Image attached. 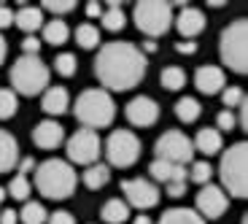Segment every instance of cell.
<instances>
[{
    "instance_id": "836d02e7",
    "label": "cell",
    "mask_w": 248,
    "mask_h": 224,
    "mask_svg": "<svg viewBox=\"0 0 248 224\" xmlns=\"http://www.w3.org/2000/svg\"><path fill=\"white\" fill-rule=\"evenodd\" d=\"M211 176H213V168L208 165V162H192V168H189V178H192L197 187L211 184Z\"/></svg>"
},
{
    "instance_id": "277c9868",
    "label": "cell",
    "mask_w": 248,
    "mask_h": 224,
    "mask_svg": "<svg viewBox=\"0 0 248 224\" xmlns=\"http://www.w3.org/2000/svg\"><path fill=\"white\" fill-rule=\"evenodd\" d=\"M221 184L224 192H230L232 197H246L248 194V144L237 141L221 157Z\"/></svg>"
},
{
    "instance_id": "8fae6325",
    "label": "cell",
    "mask_w": 248,
    "mask_h": 224,
    "mask_svg": "<svg viewBox=\"0 0 248 224\" xmlns=\"http://www.w3.org/2000/svg\"><path fill=\"white\" fill-rule=\"evenodd\" d=\"M122 192L127 197V206H135V208H154L159 203V189L149 178H124Z\"/></svg>"
},
{
    "instance_id": "f6af8a7d",
    "label": "cell",
    "mask_w": 248,
    "mask_h": 224,
    "mask_svg": "<svg viewBox=\"0 0 248 224\" xmlns=\"http://www.w3.org/2000/svg\"><path fill=\"white\" fill-rule=\"evenodd\" d=\"M16 222H19L16 211H11V208H3L0 211V224H16Z\"/></svg>"
},
{
    "instance_id": "b9f144b4",
    "label": "cell",
    "mask_w": 248,
    "mask_h": 224,
    "mask_svg": "<svg viewBox=\"0 0 248 224\" xmlns=\"http://www.w3.org/2000/svg\"><path fill=\"white\" fill-rule=\"evenodd\" d=\"M168 194H170V197H184V194H186V181H170V184H168Z\"/></svg>"
},
{
    "instance_id": "9a60e30c",
    "label": "cell",
    "mask_w": 248,
    "mask_h": 224,
    "mask_svg": "<svg viewBox=\"0 0 248 224\" xmlns=\"http://www.w3.org/2000/svg\"><path fill=\"white\" fill-rule=\"evenodd\" d=\"M224 84H227V79H224V70L216 68V65H202V68H197V73H194V87H197L202 95H216V92H221Z\"/></svg>"
},
{
    "instance_id": "1f68e13d",
    "label": "cell",
    "mask_w": 248,
    "mask_h": 224,
    "mask_svg": "<svg viewBox=\"0 0 248 224\" xmlns=\"http://www.w3.org/2000/svg\"><path fill=\"white\" fill-rule=\"evenodd\" d=\"M30 192H32V187H30V181H27V176H14L11 184H8V194H11L14 200H22V203H27Z\"/></svg>"
},
{
    "instance_id": "30bf717a",
    "label": "cell",
    "mask_w": 248,
    "mask_h": 224,
    "mask_svg": "<svg viewBox=\"0 0 248 224\" xmlns=\"http://www.w3.org/2000/svg\"><path fill=\"white\" fill-rule=\"evenodd\" d=\"M65 151H68L70 162H76V165H87L89 168V165H94L97 157L103 154V141H100V135L94 130L81 127V130H76L73 135H70Z\"/></svg>"
},
{
    "instance_id": "4dcf8cb0",
    "label": "cell",
    "mask_w": 248,
    "mask_h": 224,
    "mask_svg": "<svg viewBox=\"0 0 248 224\" xmlns=\"http://www.w3.org/2000/svg\"><path fill=\"white\" fill-rule=\"evenodd\" d=\"M19 108V100H16V92L14 89H0V119H11Z\"/></svg>"
},
{
    "instance_id": "7bdbcfd3",
    "label": "cell",
    "mask_w": 248,
    "mask_h": 224,
    "mask_svg": "<svg viewBox=\"0 0 248 224\" xmlns=\"http://www.w3.org/2000/svg\"><path fill=\"white\" fill-rule=\"evenodd\" d=\"M35 165H38V162L32 160V157H25V160H19V162H16V168H19V176H27V173H30V170H35Z\"/></svg>"
},
{
    "instance_id": "7c38bea8",
    "label": "cell",
    "mask_w": 248,
    "mask_h": 224,
    "mask_svg": "<svg viewBox=\"0 0 248 224\" xmlns=\"http://www.w3.org/2000/svg\"><path fill=\"white\" fill-rule=\"evenodd\" d=\"M194 203H197L200 216H208V219L224 216L227 208H230V197H227V192H221V187H216V184H205V187H200Z\"/></svg>"
},
{
    "instance_id": "681fc988",
    "label": "cell",
    "mask_w": 248,
    "mask_h": 224,
    "mask_svg": "<svg viewBox=\"0 0 248 224\" xmlns=\"http://www.w3.org/2000/svg\"><path fill=\"white\" fill-rule=\"evenodd\" d=\"M135 224H151L149 216H135Z\"/></svg>"
},
{
    "instance_id": "ee69618b",
    "label": "cell",
    "mask_w": 248,
    "mask_h": 224,
    "mask_svg": "<svg viewBox=\"0 0 248 224\" xmlns=\"http://www.w3.org/2000/svg\"><path fill=\"white\" fill-rule=\"evenodd\" d=\"M175 51H178V54H194V51H197V44H194V41H175Z\"/></svg>"
},
{
    "instance_id": "d6986e66",
    "label": "cell",
    "mask_w": 248,
    "mask_h": 224,
    "mask_svg": "<svg viewBox=\"0 0 248 224\" xmlns=\"http://www.w3.org/2000/svg\"><path fill=\"white\" fill-rule=\"evenodd\" d=\"M68 106H70V97H68V89L65 87H46L44 89L41 108H44L49 116H60V113H65Z\"/></svg>"
},
{
    "instance_id": "f35d334b",
    "label": "cell",
    "mask_w": 248,
    "mask_h": 224,
    "mask_svg": "<svg viewBox=\"0 0 248 224\" xmlns=\"http://www.w3.org/2000/svg\"><path fill=\"white\" fill-rule=\"evenodd\" d=\"M14 25V11L6 6V3H0V30H6V27Z\"/></svg>"
},
{
    "instance_id": "e0dca14e",
    "label": "cell",
    "mask_w": 248,
    "mask_h": 224,
    "mask_svg": "<svg viewBox=\"0 0 248 224\" xmlns=\"http://www.w3.org/2000/svg\"><path fill=\"white\" fill-rule=\"evenodd\" d=\"M14 25L19 27L22 32H27V35H32L35 30H41L44 27V11L38 6H22L14 11Z\"/></svg>"
},
{
    "instance_id": "d4e9b609",
    "label": "cell",
    "mask_w": 248,
    "mask_h": 224,
    "mask_svg": "<svg viewBox=\"0 0 248 224\" xmlns=\"http://www.w3.org/2000/svg\"><path fill=\"white\" fill-rule=\"evenodd\" d=\"M108 178H111V168H108V165H103V162H94V165H89V168L84 170V184H87L89 189L106 187Z\"/></svg>"
},
{
    "instance_id": "4316f807",
    "label": "cell",
    "mask_w": 248,
    "mask_h": 224,
    "mask_svg": "<svg viewBox=\"0 0 248 224\" xmlns=\"http://www.w3.org/2000/svg\"><path fill=\"white\" fill-rule=\"evenodd\" d=\"M162 87L170 89V92H175V89H184L186 87V73L184 68H178V65H170V68L162 70Z\"/></svg>"
},
{
    "instance_id": "d590c367",
    "label": "cell",
    "mask_w": 248,
    "mask_h": 224,
    "mask_svg": "<svg viewBox=\"0 0 248 224\" xmlns=\"http://www.w3.org/2000/svg\"><path fill=\"white\" fill-rule=\"evenodd\" d=\"M44 8L51 14H70L76 8V0H44Z\"/></svg>"
},
{
    "instance_id": "f1b7e54d",
    "label": "cell",
    "mask_w": 248,
    "mask_h": 224,
    "mask_svg": "<svg viewBox=\"0 0 248 224\" xmlns=\"http://www.w3.org/2000/svg\"><path fill=\"white\" fill-rule=\"evenodd\" d=\"M200 111H202V108H200V103L194 97H181L178 103H175V116H178L181 122H186V125L194 122V119H200Z\"/></svg>"
},
{
    "instance_id": "bcb514c9",
    "label": "cell",
    "mask_w": 248,
    "mask_h": 224,
    "mask_svg": "<svg viewBox=\"0 0 248 224\" xmlns=\"http://www.w3.org/2000/svg\"><path fill=\"white\" fill-rule=\"evenodd\" d=\"M87 16L89 19H100V16H103V6L94 3V0H92V3H87Z\"/></svg>"
},
{
    "instance_id": "c3c4849f",
    "label": "cell",
    "mask_w": 248,
    "mask_h": 224,
    "mask_svg": "<svg viewBox=\"0 0 248 224\" xmlns=\"http://www.w3.org/2000/svg\"><path fill=\"white\" fill-rule=\"evenodd\" d=\"M6 54H8V46H6V38L0 35V63L6 60Z\"/></svg>"
},
{
    "instance_id": "d6a6232c",
    "label": "cell",
    "mask_w": 248,
    "mask_h": 224,
    "mask_svg": "<svg viewBox=\"0 0 248 224\" xmlns=\"http://www.w3.org/2000/svg\"><path fill=\"white\" fill-rule=\"evenodd\" d=\"M54 68H57V73H60V76L70 79V76H76V70H78V60H76V54H68V51H62V54H57Z\"/></svg>"
},
{
    "instance_id": "ac0fdd59",
    "label": "cell",
    "mask_w": 248,
    "mask_h": 224,
    "mask_svg": "<svg viewBox=\"0 0 248 224\" xmlns=\"http://www.w3.org/2000/svg\"><path fill=\"white\" fill-rule=\"evenodd\" d=\"M149 173L154 181H162V184H170V181H189V170L184 165H170L165 160H154L149 165Z\"/></svg>"
},
{
    "instance_id": "5bb4252c",
    "label": "cell",
    "mask_w": 248,
    "mask_h": 224,
    "mask_svg": "<svg viewBox=\"0 0 248 224\" xmlns=\"http://www.w3.org/2000/svg\"><path fill=\"white\" fill-rule=\"evenodd\" d=\"M32 141H35L38 149H57V146L65 141V130H62L60 122L54 119H44V122H38L35 130H32Z\"/></svg>"
},
{
    "instance_id": "816d5d0a",
    "label": "cell",
    "mask_w": 248,
    "mask_h": 224,
    "mask_svg": "<svg viewBox=\"0 0 248 224\" xmlns=\"http://www.w3.org/2000/svg\"><path fill=\"white\" fill-rule=\"evenodd\" d=\"M3 197H6V189L0 187V203H3Z\"/></svg>"
},
{
    "instance_id": "8992f818",
    "label": "cell",
    "mask_w": 248,
    "mask_h": 224,
    "mask_svg": "<svg viewBox=\"0 0 248 224\" xmlns=\"http://www.w3.org/2000/svg\"><path fill=\"white\" fill-rule=\"evenodd\" d=\"M11 84H14V92L19 95H27V97L41 95L49 87V68L44 65L41 57L22 54L11 65Z\"/></svg>"
},
{
    "instance_id": "f5cc1de1",
    "label": "cell",
    "mask_w": 248,
    "mask_h": 224,
    "mask_svg": "<svg viewBox=\"0 0 248 224\" xmlns=\"http://www.w3.org/2000/svg\"><path fill=\"white\" fill-rule=\"evenodd\" d=\"M240 224H248V219H246V216H243V222H240Z\"/></svg>"
},
{
    "instance_id": "83f0119b",
    "label": "cell",
    "mask_w": 248,
    "mask_h": 224,
    "mask_svg": "<svg viewBox=\"0 0 248 224\" xmlns=\"http://www.w3.org/2000/svg\"><path fill=\"white\" fill-rule=\"evenodd\" d=\"M16 216L25 224H44L46 222V208L41 206V203H35V200H27L25 208L16 211Z\"/></svg>"
},
{
    "instance_id": "52a82bcc",
    "label": "cell",
    "mask_w": 248,
    "mask_h": 224,
    "mask_svg": "<svg viewBox=\"0 0 248 224\" xmlns=\"http://www.w3.org/2000/svg\"><path fill=\"white\" fill-rule=\"evenodd\" d=\"M132 16H135V25L140 32H146L149 38L165 35L173 25V3H165V0H146V3H138L132 8Z\"/></svg>"
},
{
    "instance_id": "f546056e",
    "label": "cell",
    "mask_w": 248,
    "mask_h": 224,
    "mask_svg": "<svg viewBox=\"0 0 248 224\" xmlns=\"http://www.w3.org/2000/svg\"><path fill=\"white\" fill-rule=\"evenodd\" d=\"M76 44L81 46V49H94V46H100V30L94 25H81L78 30H76Z\"/></svg>"
},
{
    "instance_id": "e575fe53",
    "label": "cell",
    "mask_w": 248,
    "mask_h": 224,
    "mask_svg": "<svg viewBox=\"0 0 248 224\" xmlns=\"http://www.w3.org/2000/svg\"><path fill=\"white\" fill-rule=\"evenodd\" d=\"M243 100H246V95H243L240 87H227V89H224V95H221V103H224V106H230V108L240 106ZM230 108H227V111H230Z\"/></svg>"
},
{
    "instance_id": "9c48e42d",
    "label": "cell",
    "mask_w": 248,
    "mask_h": 224,
    "mask_svg": "<svg viewBox=\"0 0 248 224\" xmlns=\"http://www.w3.org/2000/svg\"><path fill=\"white\" fill-rule=\"evenodd\" d=\"M154 160H165L170 165H189L194 157V146H192V138L181 130H168L162 132L159 141L154 144Z\"/></svg>"
},
{
    "instance_id": "7a4b0ae2",
    "label": "cell",
    "mask_w": 248,
    "mask_h": 224,
    "mask_svg": "<svg viewBox=\"0 0 248 224\" xmlns=\"http://www.w3.org/2000/svg\"><path fill=\"white\" fill-rule=\"evenodd\" d=\"M35 189L49 200H65L76 192V170L65 160H46L35 165Z\"/></svg>"
},
{
    "instance_id": "5b68a950",
    "label": "cell",
    "mask_w": 248,
    "mask_h": 224,
    "mask_svg": "<svg viewBox=\"0 0 248 224\" xmlns=\"http://www.w3.org/2000/svg\"><path fill=\"white\" fill-rule=\"evenodd\" d=\"M218 51L221 63L235 73H248V22L235 19L232 25L224 27L218 38Z\"/></svg>"
},
{
    "instance_id": "cb8c5ba5",
    "label": "cell",
    "mask_w": 248,
    "mask_h": 224,
    "mask_svg": "<svg viewBox=\"0 0 248 224\" xmlns=\"http://www.w3.org/2000/svg\"><path fill=\"white\" fill-rule=\"evenodd\" d=\"M100 216H103V222L108 224H124L127 219H130V206L124 203V200H108L106 206H103V211H100Z\"/></svg>"
},
{
    "instance_id": "8d00e7d4",
    "label": "cell",
    "mask_w": 248,
    "mask_h": 224,
    "mask_svg": "<svg viewBox=\"0 0 248 224\" xmlns=\"http://www.w3.org/2000/svg\"><path fill=\"white\" fill-rule=\"evenodd\" d=\"M216 127H221V130L218 132H230V130H235V113L232 111H227V108H224V111H218L216 113Z\"/></svg>"
},
{
    "instance_id": "603a6c76",
    "label": "cell",
    "mask_w": 248,
    "mask_h": 224,
    "mask_svg": "<svg viewBox=\"0 0 248 224\" xmlns=\"http://www.w3.org/2000/svg\"><path fill=\"white\" fill-rule=\"evenodd\" d=\"M156 224H205V219L192 208H168Z\"/></svg>"
},
{
    "instance_id": "ffe728a7",
    "label": "cell",
    "mask_w": 248,
    "mask_h": 224,
    "mask_svg": "<svg viewBox=\"0 0 248 224\" xmlns=\"http://www.w3.org/2000/svg\"><path fill=\"white\" fill-rule=\"evenodd\" d=\"M19 162V146H16V138L11 132L0 130V173L6 170H14Z\"/></svg>"
},
{
    "instance_id": "6da1fadb",
    "label": "cell",
    "mask_w": 248,
    "mask_h": 224,
    "mask_svg": "<svg viewBox=\"0 0 248 224\" xmlns=\"http://www.w3.org/2000/svg\"><path fill=\"white\" fill-rule=\"evenodd\" d=\"M146 54L135 44L127 41H111L97 51L94 60V76L103 84L100 89H113V92H127L135 84H140L146 76Z\"/></svg>"
},
{
    "instance_id": "ba28073f",
    "label": "cell",
    "mask_w": 248,
    "mask_h": 224,
    "mask_svg": "<svg viewBox=\"0 0 248 224\" xmlns=\"http://www.w3.org/2000/svg\"><path fill=\"white\" fill-rule=\"evenodd\" d=\"M106 160L108 165L113 168H130L140 160V151H143V144L140 138L130 130H113L111 135L106 138Z\"/></svg>"
},
{
    "instance_id": "7dc6e473",
    "label": "cell",
    "mask_w": 248,
    "mask_h": 224,
    "mask_svg": "<svg viewBox=\"0 0 248 224\" xmlns=\"http://www.w3.org/2000/svg\"><path fill=\"white\" fill-rule=\"evenodd\" d=\"M159 49V44H156V41H146V44H143V54H154V51Z\"/></svg>"
},
{
    "instance_id": "4fadbf2b",
    "label": "cell",
    "mask_w": 248,
    "mask_h": 224,
    "mask_svg": "<svg viewBox=\"0 0 248 224\" xmlns=\"http://www.w3.org/2000/svg\"><path fill=\"white\" fill-rule=\"evenodd\" d=\"M124 116H127V122L135 127H151L159 119V106H156L151 97H146V95H140V97L130 100L127 103V108H124Z\"/></svg>"
},
{
    "instance_id": "44dd1931",
    "label": "cell",
    "mask_w": 248,
    "mask_h": 224,
    "mask_svg": "<svg viewBox=\"0 0 248 224\" xmlns=\"http://www.w3.org/2000/svg\"><path fill=\"white\" fill-rule=\"evenodd\" d=\"M192 146L200 149L202 154H208V157L218 154V151H221V132H218L216 127H202V130L197 132V138L192 141Z\"/></svg>"
},
{
    "instance_id": "60d3db41",
    "label": "cell",
    "mask_w": 248,
    "mask_h": 224,
    "mask_svg": "<svg viewBox=\"0 0 248 224\" xmlns=\"http://www.w3.org/2000/svg\"><path fill=\"white\" fill-rule=\"evenodd\" d=\"M237 108H240V111H237V116H235V125H240L243 130H248V100H243Z\"/></svg>"
},
{
    "instance_id": "f907efd6",
    "label": "cell",
    "mask_w": 248,
    "mask_h": 224,
    "mask_svg": "<svg viewBox=\"0 0 248 224\" xmlns=\"http://www.w3.org/2000/svg\"><path fill=\"white\" fill-rule=\"evenodd\" d=\"M208 6H211V8H224V6H227V3H224V0H221V3H218V0H211Z\"/></svg>"
},
{
    "instance_id": "7402d4cb",
    "label": "cell",
    "mask_w": 248,
    "mask_h": 224,
    "mask_svg": "<svg viewBox=\"0 0 248 224\" xmlns=\"http://www.w3.org/2000/svg\"><path fill=\"white\" fill-rule=\"evenodd\" d=\"M103 27L106 30H111V32H119V30H124V25H127V16H124V11H122V3L119 0H111V3H106L103 6Z\"/></svg>"
},
{
    "instance_id": "2e32d148",
    "label": "cell",
    "mask_w": 248,
    "mask_h": 224,
    "mask_svg": "<svg viewBox=\"0 0 248 224\" xmlns=\"http://www.w3.org/2000/svg\"><path fill=\"white\" fill-rule=\"evenodd\" d=\"M175 25H178V32L184 38H194L205 30V14L194 6H184L178 11V19H175Z\"/></svg>"
},
{
    "instance_id": "484cf974",
    "label": "cell",
    "mask_w": 248,
    "mask_h": 224,
    "mask_svg": "<svg viewBox=\"0 0 248 224\" xmlns=\"http://www.w3.org/2000/svg\"><path fill=\"white\" fill-rule=\"evenodd\" d=\"M41 30H44V41L51 44V46H62L65 41H68V35H70L68 25H65L62 19H51L49 25H44Z\"/></svg>"
},
{
    "instance_id": "74e56055",
    "label": "cell",
    "mask_w": 248,
    "mask_h": 224,
    "mask_svg": "<svg viewBox=\"0 0 248 224\" xmlns=\"http://www.w3.org/2000/svg\"><path fill=\"white\" fill-rule=\"evenodd\" d=\"M22 51L38 57V51H41V41H38L35 35H25V41H22Z\"/></svg>"
},
{
    "instance_id": "3957f363",
    "label": "cell",
    "mask_w": 248,
    "mask_h": 224,
    "mask_svg": "<svg viewBox=\"0 0 248 224\" xmlns=\"http://www.w3.org/2000/svg\"><path fill=\"white\" fill-rule=\"evenodd\" d=\"M73 113L87 130L97 132V127H108L113 122L116 106H113L111 92H106V89H87V92L78 95V100H76V106H73Z\"/></svg>"
},
{
    "instance_id": "ab89813d",
    "label": "cell",
    "mask_w": 248,
    "mask_h": 224,
    "mask_svg": "<svg viewBox=\"0 0 248 224\" xmlns=\"http://www.w3.org/2000/svg\"><path fill=\"white\" fill-rule=\"evenodd\" d=\"M49 224H76V219H73V213H68V211H54L49 216Z\"/></svg>"
}]
</instances>
